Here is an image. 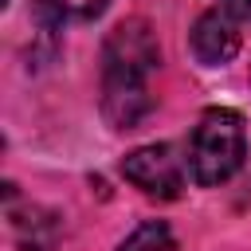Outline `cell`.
Masks as SVG:
<instances>
[{
	"mask_svg": "<svg viewBox=\"0 0 251 251\" xmlns=\"http://www.w3.org/2000/svg\"><path fill=\"white\" fill-rule=\"evenodd\" d=\"M161 67L157 31L145 20H122L102 43V114L114 129H137L153 110V71Z\"/></svg>",
	"mask_w": 251,
	"mask_h": 251,
	"instance_id": "6da1fadb",
	"label": "cell"
},
{
	"mask_svg": "<svg viewBox=\"0 0 251 251\" xmlns=\"http://www.w3.org/2000/svg\"><path fill=\"white\" fill-rule=\"evenodd\" d=\"M247 157V129L243 114L231 106H212L200 114L192 141H188V169L200 188H216L239 173Z\"/></svg>",
	"mask_w": 251,
	"mask_h": 251,
	"instance_id": "7a4b0ae2",
	"label": "cell"
},
{
	"mask_svg": "<svg viewBox=\"0 0 251 251\" xmlns=\"http://www.w3.org/2000/svg\"><path fill=\"white\" fill-rule=\"evenodd\" d=\"M122 176L145 196L176 200L184 188V165L173 145H137L122 157Z\"/></svg>",
	"mask_w": 251,
	"mask_h": 251,
	"instance_id": "3957f363",
	"label": "cell"
},
{
	"mask_svg": "<svg viewBox=\"0 0 251 251\" xmlns=\"http://www.w3.org/2000/svg\"><path fill=\"white\" fill-rule=\"evenodd\" d=\"M188 43H192V55L204 67H224V63H231L239 55L243 35H239V24H235V16L227 8H208V12L196 16Z\"/></svg>",
	"mask_w": 251,
	"mask_h": 251,
	"instance_id": "277c9868",
	"label": "cell"
},
{
	"mask_svg": "<svg viewBox=\"0 0 251 251\" xmlns=\"http://www.w3.org/2000/svg\"><path fill=\"white\" fill-rule=\"evenodd\" d=\"M110 8V0H35V27L43 39H51L63 24H86L98 20Z\"/></svg>",
	"mask_w": 251,
	"mask_h": 251,
	"instance_id": "5b68a950",
	"label": "cell"
},
{
	"mask_svg": "<svg viewBox=\"0 0 251 251\" xmlns=\"http://www.w3.org/2000/svg\"><path fill=\"white\" fill-rule=\"evenodd\" d=\"M118 251H176V239H173V227L165 220H149V224L133 227L118 243Z\"/></svg>",
	"mask_w": 251,
	"mask_h": 251,
	"instance_id": "8992f818",
	"label": "cell"
},
{
	"mask_svg": "<svg viewBox=\"0 0 251 251\" xmlns=\"http://www.w3.org/2000/svg\"><path fill=\"white\" fill-rule=\"evenodd\" d=\"M224 8H227L235 20H251V0H224Z\"/></svg>",
	"mask_w": 251,
	"mask_h": 251,
	"instance_id": "52a82bcc",
	"label": "cell"
}]
</instances>
